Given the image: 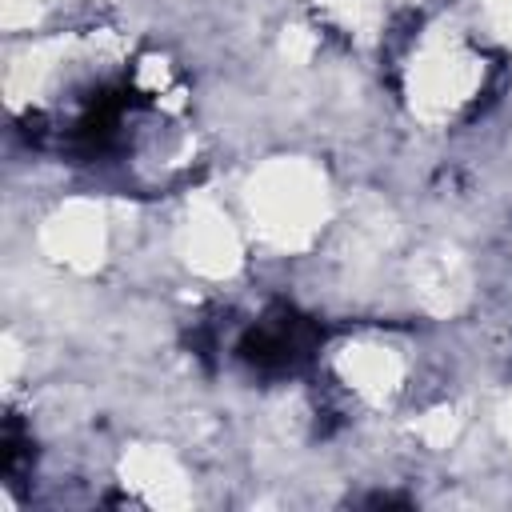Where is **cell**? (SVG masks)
I'll use <instances>...</instances> for the list:
<instances>
[{
  "label": "cell",
  "instance_id": "1",
  "mask_svg": "<svg viewBox=\"0 0 512 512\" xmlns=\"http://www.w3.org/2000/svg\"><path fill=\"white\" fill-rule=\"evenodd\" d=\"M316 352H320V328L284 304L252 320L236 344L240 364L264 380H284V376L304 372L316 360Z\"/></svg>",
  "mask_w": 512,
  "mask_h": 512
}]
</instances>
